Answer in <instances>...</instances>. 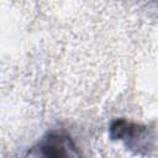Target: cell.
<instances>
[{
  "label": "cell",
  "instance_id": "1",
  "mask_svg": "<svg viewBox=\"0 0 158 158\" xmlns=\"http://www.w3.org/2000/svg\"><path fill=\"white\" fill-rule=\"evenodd\" d=\"M25 158H83V156L67 131L52 130L28 149Z\"/></svg>",
  "mask_w": 158,
  "mask_h": 158
},
{
  "label": "cell",
  "instance_id": "2",
  "mask_svg": "<svg viewBox=\"0 0 158 158\" xmlns=\"http://www.w3.org/2000/svg\"><path fill=\"white\" fill-rule=\"evenodd\" d=\"M110 137L122 141L128 149H136L138 154H143L142 149L152 148L153 138L146 126L136 125L126 120H115L110 126Z\"/></svg>",
  "mask_w": 158,
  "mask_h": 158
}]
</instances>
